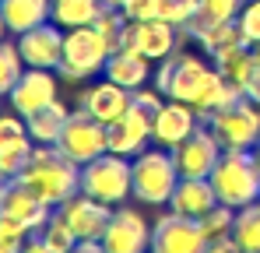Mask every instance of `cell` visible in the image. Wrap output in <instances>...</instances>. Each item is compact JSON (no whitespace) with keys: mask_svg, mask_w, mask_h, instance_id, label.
Masks as SVG:
<instances>
[{"mask_svg":"<svg viewBox=\"0 0 260 253\" xmlns=\"http://www.w3.org/2000/svg\"><path fill=\"white\" fill-rule=\"evenodd\" d=\"M25 186H32L49 208H60L74 194H81V166L67 159L56 144H36L32 159L18 172Z\"/></svg>","mask_w":260,"mask_h":253,"instance_id":"obj_1","label":"cell"},{"mask_svg":"<svg viewBox=\"0 0 260 253\" xmlns=\"http://www.w3.org/2000/svg\"><path fill=\"white\" fill-rule=\"evenodd\" d=\"M208 179L215 186L218 204H229L239 211L260 201V162L253 151H221V159Z\"/></svg>","mask_w":260,"mask_h":253,"instance_id":"obj_2","label":"cell"},{"mask_svg":"<svg viewBox=\"0 0 260 253\" xmlns=\"http://www.w3.org/2000/svg\"><path fill=\"white\" fill-rule=\"evenodd\" d=\"M81 194L120 208L127 197H134V166L116 151L91 159L81 166Z\"/></svg>","mask_w":260,"mask_h":253,"instance_id":"obj_3","label":"cell"},{"mask_svg":"<svg viewBox=\"0 0 260 253\" xmlns=\"http://www.w3.org/2000/svg\"><path fill=\"white\" fill-rule=\"evenodd\" d=\"M134 197L141 204H169L176 183L183 179L169 148H144L134 155Z\"/></svg>","mask_w":260,"mask_h":253,"instance_id":"obj_4","label":"cell"},{"mask_svg":"<svg viewBox=\"0 0 260 253\" xmlns=\"http://www.w3.org/2000/svg\"><path fill=\"white\" fill-rule=\"evenodd\" d=\"M215 78V67H208L201 56H190V53H169L166 60H158V71H155V88L176 99V102H186L193 106L201 99V91L208 88V81Z\"/></svg>","mask_w":260,"mask_h":253,"instance_id":"obj_5","label":"cell"},{"mask_svg":"<svg viewBox=\"0 0 260 253\" xmlns=\"http://www.w3.org/2000/svg\"><path fill=\"white\" fill-rule=\"evenodd\" d=\"M208 126L225 151H253V144L260 141V106L243 95L225 109H218Z\"/></svg>","mask_w":260,"mask_h":253,"instance_id":"obj_6","label":"cell"},{"mask_svg":"<svg viewBox=\"0 0 260 253\" xmlns=\"http://www.w3.org/2000/svg\"><path fill=\"white\" fill-rule=\"evenodd\" d=\"M109 42L102 39L91 25L85 28H71L67 36H63V60H60V74L63 78H71V81H88V78H95L102 67H106V60H109Z\"/></svg>","mask_w":260,"mask_h":253,"instance_id":"obj_7","label":"cell"},{"mask_svg":"<svg viewBox=\"0 0 260 253\" xmlns=\"http://www.w3.org/2000/svg\"><path fill=\"white\" fill-rule=\"evenodd\" d=\"M56 148H60L67 159H74L78 166H85V162H91V159H99V155L109 151L106 123H99L95 116H88L85 109H78V113H71L63 134L56 137Z\"/></svg>","mask_w":260,"mask_h":253,"instance_id":"obj_8","label":"cell"},{"mask_svg":"<svg viewBox=\"0 0 260 253\" xmlns=\"http://www.w3.org/2000/svg\"><path fill=\"white\" fill-rule=\"evenodd\" d=\"M211 239L204 236L197 218L186 214H162L151 225V253H208Z\"/></svg>","mask_w":260,"mask_h":253,"instance_id":"obj_9","label":"cell"},{"mask_svg":"<svg viewBox=\"0 0 260 253\" xmlns=\"http://www.w3.org/2000/svg\"><path fill=\"white\" fill-rule=\"evenodd\" d=\"M99 243L106 253H151V222L134 208H116Z\"/></svg>","mask_w":260,"mask_h":253,"instance_id":"obj_10","label":"cell"},{"mask_svg":"<svg viewBox=\"0 0 260 253\" xmlns=\"http://www.w3.org/2000/svg\"><path fill=\"white\" fill-rule=\"evenodd\" d=\"M221 151H225V148L218 144L211 126L201 123L183 144L173 148V159H176V169H179L183 179H208L211 169L218 166V159H221Z\"/></svg>","mask_w":260,"mask_h":253,"instance_id":"obj_11","label":"cell"},{"mask_svg":"<svg viewBox=\"0 0 260 253\" xmlns=\"http://www.w3.org/2000/svg\"><path fill=\"white\" fill-rule=\"evenodd\" d=\"M49 214H53V208L46 204L32 186H25L18 176L7 179V186L0 194V218H11V222H18L21 229H28L36 236L46 222H49Z\"/></svg>","mask_w":260,"mask_h":253,"instance_id":"obj_12","label":"cell"},{"mask_svg":"<svg viewBox=\"0 0 260 253\" xmlns=\"http://www.w3.org/2000/svg\"><path fill=\"white\" fill-rule=\"evenodd\" d=\"M183 39V32L162 21V18H151V21H127V32H123V49H134L148 60H166L169 53H176V46Z\"/></svg>","mask_w":260,"mask_h":253,"instance_id":"obj_13","label":"cell"},{"mask_svg":"<svg viewBox=\"0 0 260 253\" xmlns=\"http://www.w3.org/2000/svg\"><path fill=\"white\" fill-rule=\"evenodd\" d=\"M151 123H155V113L141 109V106L130 99L127 113L106 126V134H109V151H116V155H123V159L141 155V151L148 148V141H151Z\"/></svg>","mask_w":260,"mask_h":253,"instance_id":"obj_14","label":"cell"},{"mask_svg":"<svg viewBox=\"0 0 260 253\" xmlns=\"http://www.w3.org/2000/svg\"><path fill=\"white\" fill-rule=\"evenodd\" d=\"M63 36L60 25L46 21V25H36L28 32L18 36V49H21V60L25 67H39V71H56L60 60H63Z\"/></svg>","mask_w":260,"mask_h":253,"instance_id":"obj_15","label":"cell"},{"mask_svg":"<svg viewBox=\"0 0 260 253\" xmlns=\"http://www.w3.org/2000/svg\"><path fill=\"white\" fill-rule=\"evenodd\" d=\"M56 211H60V218L74 229L78 243H81V239H102V232H106V225H109V218H113V204H102V201H95V197H88V194H74L71 201H63Z\"/></svg>","mask_w":260,"mask_h":253,"instance_id":"obj_16","label":"cell"},{"mask_svg":"<svg viewBox=\"0 0 260 253\" xmlns=\"http://www.w3.org/2000/svg\"><path fill=\"white\" fill-rule=\"evenodd\" d=\"M11 109L18 113V116H32V113H39L43 106L49 102H56V78H53V71H39V67H28L18 84L11 88Z\"/></svg>","mask_w":260,"mask_h":253,"instance_id":"obj_17","label":"cell"},{"mask_svg":"<svg viewBox=\"0 0 260 253\" xmlns=\"http://www.w3.org/2000/svg\"><path fill=\"white\" fill-rule=\"evenodd\" d=\"M197 126H201V116L193 113V106L169 99V102L155 113V123H151V141H155L158 148H169V151H173L176 144H183V141H186Z\"/></svg>","mask_w":260,"mask_h":253,"instance_id":"obj_18","label":"cell"},{"mask_svg":"<svg viewBox=\"0 0 260 253\" xmlns=\"http://www.w3.org/2000/svg\"><path fill=\"white\" fill-rule=\"evenodd\" d=\"M32 151H36V141H32V134H28V123H25V116H0V169L7 172V176H18L25 162L32 159Z\"/></svg>","mask_w":260,"mask_h":253,"instance_id":"obj_19","label":"cell"},{"mask_svg":"<svg viewBox=\"0 0 260 253\" xmlns=\"http://www.w3.org/2000/svg\"><path fill=\"white\" fill-rule=\"evenodd\" d=\"M130 106V91L127 88H120V84H113L109 78L102 84H91L85 95H81V109H85L88 116H95L99 123H113V120H120L123 113H127Z\"/></svg>","mask_w":260,"mask_h":253,"instance_id":"obj_20","label":"cell"},{"mask_svg":"<svg viewBox=\"0 0 260 253\" xmlns=\"http://www.w3.org/2000/svg\"><path fill=\"white\" fill-rule=\"evenodd\" d=\"M102 74H106L113 84L127 88V91H137V88H144L148 78H151V60L141 56V53H134V49H123V46H120V49L109 53Z\"/></svg>","mask_w":260,"mask_h":253,"instance_id":"obj_21","label":"cell"},{"mask_svg":"<svg viewBox=\"0 0 260 253\" xmlns=\"http://www.w3.org/2000/svg\"><path fill=\"white\" fill-rule=\"evenodd\" d=\"M215 204H218V197H215L211 179H179L173 197H169V211L186 214V218H197V222L215 208Z\"/></svg>","mask_w":260,"mask_h":253,"instance_id":"obj_22","label":"cell"},{"mask_svg":"<svg viewBox=\"0 0 260 253\" xmlns=\"http://www.w3.org/2000/svg\"><path fill=\"white\" fill-rule=\"evenodd\" d=\"M0 14L7 21V32L21 36L53 18V0H0Z\"/></svg>","mask_w":260,"mask_h":253,"instance_id":"obj_23","label":"cell"},{"mask_svg":"<svg viewBox=\"0 0 260 253\" xmlns=\"http://www.w3.org/2000/svg\"><path fill=\"white\" fill-rule=\"evenodd\" d=\"M246 0H201L197 4V14L179 28L183 39H201L211 25H221V21H236L239 11H243Z\"/></svg>","mask_w":260,"mask_h":253,"instance_id":"obj_24","label":"cell"},{"mask_svg":"<svg viewBox=\"0 0 260 253\" xmlns=\"http://www.w3.org/2000/svg\"><path fill=\"white\" fill-rule=\"evenodd\" d=\"M67 120H71V109L56 99V102L43 106L39 113H32L25 123H28V134H32V141H36V144H56V137L63 134Z\"/></svg>","mask_w":260,"mask_h":253,"instance_id":"obj_25","label":"cell"},{"mask_svg":"<svg viewBox=\"0 0 260 253\" xmlns=\"http://www.w3.org/2000/svg\"><path fill=\"white\" fill-rule=\"evenodd\" d=\"M215 67H218V74H221L229 84L246 88V81H250V78H253V71H257L253 46H239V49H229V53L215 56Z\"/></svg>","mask_w":260,"mask_h":253,"instance_id":"obj_26","label":"cell"},{"mask_svg":"<svg viewBox=\"0 0 260 253\" xmlns=\"http://www.w3.org/2000/svg\"><path fill=\"white\" fill-rule=\"evenodd\" d=\"M102 0H53V21L60 28H85L102 14Z\"/></svg>","mask_w":260,"mask_h":253,"instance_id":"obj_27","label":"cell"},{"mask_svg":"<svg viewBox=\"0 0 260 253\" xmlns=\"http://www.w3.org/2000/svg\"><path fill=\"white\" fill-rule=\"evenodd\" d=\"M201 49L215 60L221 53H229V49H239V46H250L246 36H243V28H239V21H221V25H211L204 36H201Z\"/></svg>","mask_w":260,"mask_h":253,"instance_id":"obj_28","label":"cell"},{"mask_svg":"<svg viewBox=\"0 0 260 253\" xmlns=\"http://www.w3.org/2000/svg\"><path fill=\"white\" fill-rule=\"evenodd\" d=\"M232 239L243 253H260V201L250 208L236 211V222H232Z\"/></svg>","mask_w":260,"mask_h":253,"instance_id":"obj_29","label":"cell"},{"mask_svg":"<svg viewBox=\"0 0 260 253\" xmlns=\"http://www.w3.org/2000/svg\"><path fill=\"white\" fill-rule=\"evenodd\" d=\"M39 239H43L46 246H53V250H60V253H71L74 246H78V236H74V229L60 218V211L53 208V214H49V222H46L43 229L36 232Z\"/></svg>","mask_w":260,"mask_h":253,"instance_id":"obj_30","label":"cell"},{"mask_svg":"<svg viewBox=\"0 0 260 253\" xmlns=\"http://www.w3.org/2000/svg\"><path fill=\"white\" fill-rule=\"evenodd\" d=\"M25 74V60H21V49L14 42L0 39V95H11V88L18 84V78Z\"/></svg>","mask_w":260,"mask_h":253,"instance_id":"obj_31","label":"cell"},{"mask_svg":"<svg viewBox=\"0 0 260 253\" xmlns=\"http://www.w3.org/2000/svg\"><path fill=\"white\" fill-rule=\"evenodd\" d=\"M91 28L109 42V49H120L123 32H127V14H123L120 7H102V14L91 21Z\"/></svg>","mask_w":260,"mask_h":253,"instance_id":"obj_32","label":"cell"},{"mask_svg":"<svg viewBox=\"0 0 260 253\" xmlns=\"http://www.w3.org/2000/svg\"><path fill=\"white\" fill-rule=\"evenodd\" d=\"M232 222H236V208H229V204H215V208L201 218V229H204V236L215 243V239L232 236Z\"/></svg>","mask_w":260,"mask_h":253,"instance_id":"obj_33","label":"cell"},{"mask_svg":"<svg viewBox=\"0 0 260 253\" xmlns=\"http://www.w3.org/2000/svg\"><path fill=\"white\" fill-rule=\"evenodd\" d=\"M197 4L201 0H158V18L169 21L176 28H183L193 14H197Z\"/></svg>","mask_w":260,"mask_h":253,"instance_id":"obj_34","label":"cell"},{"mask_svg":"<svg viewBox=\"0 0 260 253\" xmlns=\"http://www.w3.org/2000/svg\"><path fill=\"white\" fill-rule=\"evenodd\" d=\"M236 21H239V28H243L246 42L257 46V42H260V0H246Z\"/></svg>","mask_w":260,"mask_h":253,"instance_id":"obj_35","label":"cell"},{"mask_svg":"<svg viewBox=\"0 0 260 253\" xmlns=\"http://www.w3.org/2000/svg\"><path fill=\"white\" fill-rule=\"evenodd\" d=\"M28 229H21L18 222H11V218H0V246L4 250H11V253H18L25 243H28Z\"/></svg>","mask_w":260,"mask_h":253,"instance_id":"obj_36","label":"cell"},{"mask_svg":"<svg viewBox=\"0 0 260 253\" xmlns=\"http://www.w3.org/2000/svg\"><path fill=\"white\" fill-rule=\"evenodd\" d=\"M120 11L127 14V21H151L158 18V0H123Z\"/></svg>","mask_w":260,"mask_h":253,"instance_id":"obj_37","label":"cell"},{"mask_svg":"<svg viewBox=\"0 0 260 253\" xmlns=\"http://www.w3.org/2000/svg\"><path fill=\"white\" fill-rule=\"evenodd\" d=\"M208 253H243V250L236 246V239H232V236H225V239H215V243L208 246Z\"/></svg>","mask_w":260,"mask_h":253,"instance_id":"obj_38","label":"cell"},{"mask_svg":"<svg viewBox=\"0 0 260 253\" xmlns=\"http://www.w3.org/2000/svg\"><path fill=\"white\" fill-rule=\"evenodd\" d=\"M243 95H246L250 102H257V106H260V67L253 71V78L246 81V88H243Z\"/></svg>","mask_w":260,"mask_h":253,"instance_id":"obj_39","label":"cell"},{"mask_svg":"<svg viewBox=\"0 0 260 253\" xmlns=\"http://www.w3.org/2000/svg\"><path fill=\"white\" fill-rule=\"evenodd\" d=\"M18 253H60V250H53V246H46V243L39 239V236H28V243H25V246H21Z\"/></svg>","mask_w":260,"mask_h":253,"instance_id":"obj_40","label":"cell"},{"mask_svg":"<svg viewBox=\"0 0 260 253\" xmlns=\"http://www.w3.org/2000/svg\"><path fill=\"white\" fill-rule=\"evenodd\" d=\"M71 253H106V246H102L99 239H81V243H78Z\"/></svg>","mask_w":260,"mask_h":253,"instance_id":"obj_41","label":"cell"},{"mask_svg":"<svg viewBox=\"0 0 260 253\" xmlns=\"http://www.w3.org/2000/svg\"><path fill=\"white\" fill-rule=\"evenodd\" d=\"M7 179H11V176H7V172L0 169V194H4V186H7Z\"/></svg>","mask_w":260,"mask_h":253,"instance_id":"obj_42","label":"cell"},{"mask_svg":"<svg viewBox=\"0 0 260 253\" xmlns=\"http://www.w3.org/2000/svg\"><path fill=\"white\" fill-rule=\"evenodd\" d=\"M106 7H123V0H102Z\"/></svg>","mask_w":260,"mask_h":253,"instance_id":"obj_43","label":"cell"},{"mask_svg":"<svg viewBox=\"0 0 260 253\" xmlns=\"http://www.w3.org/2000/svg\"><path fill=\"white\" fill-rule=\"evenodd\" d=\"M253 60H257V67H260V42L253 46Z\"/></svg>","mask_w":260,"mask_h":253,"instance_id":"obj_44","label":"cell"},{"mask_svg":"<svg viewBox=\"0 0 260 253\" xmlns=\"http://www.w3.org/2000/svg\"><path fill=\"white\" fill-rule=\"evenodd\" d=\"M4 32H7V21H4V14H0V39H4Z\"/></svg>","mask_w":260,"mask_h":253,"instance_id":"obj_45","label":"cell"},{"mask_svg":"<svg viewBox=\"0 0 260 253\" xmlns=\"http://www.w3.org/2000/svg\"><path fill=\"white\" fill-rule=\"evenodd\" d=\"M253 155H257V162H260V141H257V144H253Z\"/></svg>","mask_w":260,"mask_h":253,"instance_id":"obj_46","label":"cell"},{"mask_svg":"<svg viewBox=\"0 0 260 253\" xmlns=\"http://www.w3.org/2000/svg\"><path fill=\"white\" fill-rule=\"evenodd\" d=\"M0 253H11V250H4V246H0Z\"/></svg>","mask_w":260,"mask_h":253,"instance_id":"obj_47","label":"cell"}]
</instances>
